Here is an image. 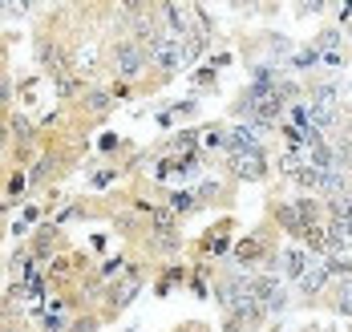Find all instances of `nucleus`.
<instances>
[{
  "label": "nucleus",
  "instance_id": "f257e3e1",
  "mask_svg": "<svg viewBox=\"0 0 352 332\" xmlns=\"http://www.w3.org/2000/svg\"><path fill=\"white\" fill-rule=\"evenodd\" d=\"M146 57H150V65H154V69H162V74H178V69L186 65V49H182V37H170V33L162 29L158 37L146 45Z\"/></svg>",
  "mask_w": 352,
  "mask_h": 332
},
{
  "label": "nucleus",
  "instance_id": "f03ea898",
  "mask_svg": "<svg viewBox=\"0 0 352 332\" xmlns=\"http://www.w3.org/2000/svg\"><path fill=\"white\" fill-rule=\"evenodd\" d=\"M109 61H113L118 77H126V81L142 77V74H146V65H150V57H146V45H138V41H130V37L113 41V49H109Z\"/></svg>",
  "mask_w": 352,
  "mask_h": 332
},
{
  "label": "nucleus",
  "instance_id": "7ed1b4c3",
  "mask_svg": "<svg viewBox=\"0 0 352 332\" xmlns=\"http://www.w3.org/2000/svg\"><path fill=\"white\" fill-rule=\"evenodd\" d=\"M227 166H231V175H239L243 183H259V179H267V158H263V150L227 154Z\"/></svg>",
  "mask_w": 352,
  "mask_h": 332
},
{
  "label": "nucleus",
  "instance_id": "20e7f679",
  "mask_svg": "<svg viewBox=\"0 0 352 332\" xmlns=\"http://www.w3.org/2000/svg\"><path fill=\"white\" fill-rule=\"evenodd\" d=\"M227 150H231V154L259 150V130H255V126H235V130L227 134Z\"/></svg>",
  "mask_w": 352,
  "mask_h": 332
},
{
  "label": "nucleus",
  "instance_id": "39448f33",
  "mask_svg": "<svg viewBox=\"0 0 352 332\" xmlns=\"http://www.w3.org/2000/svg\"><path fill=\"white\" fill-rule=\"evenodd\" d=\"M308 272V256L300 252V247H287L280 256V276H287V280H296L300 284V276Z\"/></svg>",
  "mask_w": 352,
  "mask_h": 332
},
{
  "label": "nucleus",
  "instance_id": "423d86ee",
  "mask_svg": "<svg viewBox=\"0 0 352 332\" xmlns=\"http://www.w3.org/2000/svg\"><path fill=\"white\" fill-rule=\"evenodd\" d=\"M328 276H332V267L328 263H316V267H308L304 276H300V292L304 296H316L324 284H328Z\"/></svg>",
  "mask_w": 352,
  "mask_h": 332
},
{
  "label": "nucleus",
  "instance_id": "0eeeda50",
  "mask_svg": "<svg viewBox=\"0 0 352 332\" xmlns=\"http://www.w3.org/2000/svg\"><path fill=\"white\" fill-rule=\"evenodd\" d=\"M138 288H142V272L134 267V272H130V280H122V284H113V288H109V304H130V300L138 296Z\"/></svg>",
  "mask_w": 352,
  "mask_h": 332
},
{
  "label": "nucleus",
  "instance_id": "6e6552de",
  "mask_svg": "<svg viewBox=\"0 0 352 332\" xmlns=\"http://www.w3.org/2000/svg\"><path fill=\"white\" fill-rule=\"evenodd\" d=\"M276 219L292 231V235H304V223H300V211H296V203H280L276 207Z\"/></svg>",
  "mask_w": 352,
  "mask_h": 332
},
{
  "label": "nucleus",
  "instance_id": "1a4fd4ad",
  "mask_svg": "<svg viewBox=\"0 0 352 332\" xmlns=\"http://www.w3.org/2000/svg\"><path fill=\"white\" fill-rule=\"evenodd\" d=\"M292 179H296V186H304V190H316V195H320V186H324V170H316V166H300Z\"/></svg>",
  "mask_w": 352,
  "mask_h": 332
},
{
  "label": "nucleus",
  "instance_id": "9d476101",
  "mask_svg": "<svg viewBox=\"0 0 352 332\" xmlns=\"http://www.w3.org/2000/svg\"><path fill=\"white\" fill-rule=\"evenodd\" d=\"M53 239H57V227H41V231H36V239H33V252H29V256H49V252H53Z\"/></svg>",
  "mask_w": 352,
  "mask_h": 332
},
{
  "label": "nucleus",
  "instance_id": "9b49d317",
  "mask_svg": "<svg viewBox=\"0 0 352 332\" xmlns=\"http://www.w3.org/2000/svg\"><path fill=\"white\" fill-rule=\"evenodd\" d=\"M154 252H162V256L178 252V231L175 227H170V231H154Z\"/></svg>",
  "mask_w": 352,
  "mask_h": 332
},
{
  "label": "nucleus",
  "instance_id": "f8f14e48",
  "mask_svg": "<svg viewBox=\"0 0 352 332\" xmlns=\"http://www.w3.org/2000/svg\"><path fill=\"white\" fill-rule=\"evenodd\" d=\"M85 110L98 113V118H102V113H109V93H102V89H89V93H85Z\"/></svg>",
  "mask_w": 352,
  "mask_h": 332
},
{
  "label": "nucleus",
  "instance_id": "ddd939ff",
  "mask_svg": "<svg viewBox=\"0 0 352 332\" xmlns=\"http://www.w3.org/2000/svg\"><path fill=\"white\" fill-rule=\"evenodd\" d=\"M57 93H61V98H77V93H81V81L73 74H57Z\"/></svg>",
  "mask_w": 352,
  "mask_h": 332
},
{
  "label": "nucleus",
  "instance_id": "4468645a",
  "mask_svg": "<svg viewBox=\"0 0 352 332\" xmlns=\"http://www.w3.org/2000/svg\"><path fill=\"white\" fill-rule=\"evenodd\" d=\"M170 211H199V195H186V190H178L175 199H170Z\"/></svg>",
  "mask_w": 352,
  "mask_h": 332
},
{
  "label": "nucleus",
  "instance_id": "2eb2a0df",
  "mask_svg": "<svg viewBox=\"0 0 352 332\" xmlns=\"http://www.w3.org/2000/svg\"><path fill=\"white\" fill-rule=\"evenodd\" d=\"M336 312H352V280H344L336 292Z\"/></svg>",
  "mask_w": 352,
  "mask_h": 332
},
{
  "label": "nucleus",
  "instance_id": "dca6fc26",
  "mask_svg": "<svg viewBox=\"0 0 352 332\" xmlns=\"http://www.w3.org/2000/svg\"><path fill=\"white\" fill-rule=\"evenodd\" d=\"M113 179H118V170H98V175H89V186H94V190H102V186H109Z\"/></svg>",
  "mask_w": 352,
  "mask_h": 332
},
{
  "label": "nucleus",
  "instance_id": "f3484780",
  "mask_svg": "<svg viewBox=\"0 0 352 332\" xmlns=\"http://www.w3.org/2000/svg\"><path fill=\"white\" fill-rule=\"evenodd\" d=\"M207 150H219V146H227V134L223 130H207V142H203Z\"/></svg>",
  "mask_w": 352,
  "mask_h": 332
},
{
  "label": "nucleus",
  "instance_id": "a211bd4d",
  "mask_svg": "<svg viewBox=\"0 0 352 332\" xmlns=\"http://www.w3.org/2000/svg\"><path fill=\"white\" fill-rule=\"evenodd\" d=\"M118 142H122L118 134H102V138H98V150H102V154H113V150H118Z\"/></svg>",
  "mask_w": 352,
  "mask_h": 332
},
{
  "label": "nucleus",
  "instance_id": "6ab92c4d",
  "mask_svg": "<svg viewBox=\"0 0 352 332\" xmlns=\"http://www.w3.org/2000/svg\"><path fill=\"white\" fill-rule=\"evenodd\" d=\"M25 183H29V175H25V170H16V175L8 179V195H21V190H25Z\"/></svg>",
  "mask_w": 352,
  "mask_h": 332
},
{
  "label": "nucleus",
  "instance_id": "aec40b11",
  "mask_svg": "<svg viewBox=\"0 0 352 332\" xmlns=\"http://www.w3.org/2000/svg\"><path fill=\"white\" fill-rule=\"evenodd\" d=\"M195 142H199L195 134H178L175 142H170V150H195Z\"/></svg>",
  "mask_w": 352,
  "mask_h": 332
},
{
  "label": "nucleus",
  "instance_id": "412c9836",
  "mask_svg": "<svg viewBox=\"0 0 352 332\" xmlns=\"http://www.w3.org/2000/svg\"><path fill=\"white\" fill-rule=\"evenodd\" d=\"M211 252H227V235H223V231L211 235Z\"/></svg>",
  "mask_w": 352,
  "mask_h": 332
},
{
  "label": "nucleus",
  "instance_id": "4be33fe9",
  "mask_svg": "<svg viewBox=\"0 0 352 332\" xmlns=\"http://www.w3.org/2000/svg\"><path fill=\"white\" fill-rule=\"evenodd\" d=\"M12 142V130H8V122H0V150Z\"/></svg>",
  "mask_w": 352,
  "mask_h": 332
},
{
  "label": "nucleus",
  "instance_id": "5701e85b",
  "mask_svg": "<svg viewBox=\"0 0 352 332\" xmlns=\"http://www.w3.org/2000/svg\"><path fill=\"white\" fill-rule=\"evenodd\" d=\"M0 122H4V106H0Z\"/></svg>",
  "mask_w": 352,
  "mask_h": 332
},
{
  "label": "nucleus",
  "instance_id": "b1692460",
  "mask_svg": "<svg viewBox=\"0 0 352 332\" xmlns=\"http://www.w3.org/2000/svg\"><path fill=\"white\" fill-rule=\"evenodd\" d=\"M0 332H12V329H0Z\"/></svg>",
  "mask_w": 352,
  "mask_h": 332
}]
</instances>
